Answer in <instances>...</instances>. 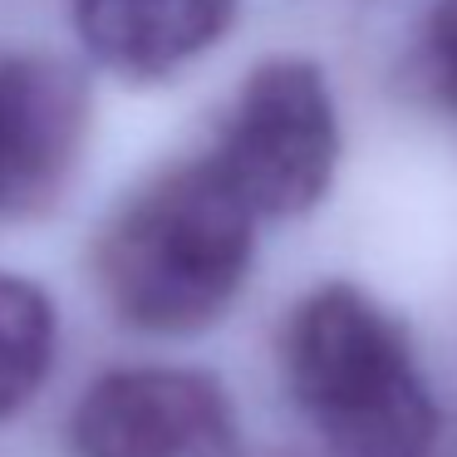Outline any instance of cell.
I'll list each match as a JSON object with an SVG mask.
<instances>
[{
    "mask_svg": "<svg viewBox=\"0 0 457 457\" xmlns=\"http://www.w3.org/2000/svg\"><path fill=\"white\" fill-rule=\"evenodd\" d=\"M261 221L187 158L148 178L94 241V280L123 325L143 335H197L241 295Z\"/></svg>",
    "mask_w": 457,
    "mask_h": 457,
    "instance_id": "1",
    "label": "cell"
},
{
    "mask_svg": "<svg viewBox=\"0 0 457 457\" xmlns=\"http://www.w3.org/2000/svg\"><path fill=\"white\" fill-rule=\"evenodd\" d=\"M286 384L329 457H433L437 398L403 325L359 286H315L280 335Z\"/></svg>",
    "mask_w": 457,
    "mask_h": 457,
    "instance_id": "2",
    "label": "cell"
},
{
    "mask_svg": "<svg viewBox=\"0 0 457 457\" xmlns=\"http://www.w3.org/2000/svg\"><path fill=\"white\" fill-rule=\"evenodd\" d=\"M202 158L261 227L315 212L339 168V113L325 70L300 54L256 64Z\"/></svg>",
    "mask_w": 457,
    "mask_h": 457,
    "instance_id": "3",
    "label": "cell"
},
{
    "mask_svg": "<svg viewBox=\"0 0 457 457\" xmlns=\"http://www.w3.org/2000/svg\"><path fill=\"white\" fill-rule=\"evenodd\" d=\"M70 447L74 457H241V423L202 369L129 364L79 394Z\"/></svg>",
    "mask_w": 457,
    "mask_h": 457,
    "instance_id": "4",
    "label": "cell"
},
{
    "mask_svg": "<svg viewBox=\"0 0 457 457\" xmlns=\"http://www.w3.org/2000/svg\"><path fill=\"white\" fill-rule=\"evenodd\" d=\"M84 138V74L40 50L0 54V221L50 207L79 168Z\"/></svg>",
    "mask_w": 457,
    "mask_h": 457,
    "instance_id": "5",
    "label": "cell"
},
{
    "mask_svg": "<svg viewBox=\"0 0 457 457\" xmlns=\"http://www.w3.org/2000/svg\"><path fill=\"white\" fill-rule=\"evenodd\" d=\"M241 0H70L74 30L104 70L168 79L231 30Z\"/></svg>",
    "mask_w": 457,
    "mask_h": 457,
    "instance_id": "6",
    "label": "cell"
},
{
    "mask_svg": "<svg viewBox=\"0 0 457 457\" xmlns=\"http://www.w3.org/2000/svg\"><path fill=\"white\" fill-rule=\"evenodd\" d=\"M60 354V310L30 276L0 270V423L35 403Z\"/></svg>",
    "mask_w": 457,
    "mask_h": 457,
    "instance_id": "7",
    "label": "cell"
},
{
    "mask_svg": "<svg viewBox=\"0 0 457 457\" xmlns=\"http://www.w3.org/2000/svg\"><path fill=\"white\" fill-rule=\"evenodd\" d=\"M418 60H423L428 89H433L447 109H457V0H433V5H428Z\"/></svg>",
    "mask_w": 457,
    "mask_h": 457,
    "instance_id": "8",
    "label": "cell"
}]
</instances>
